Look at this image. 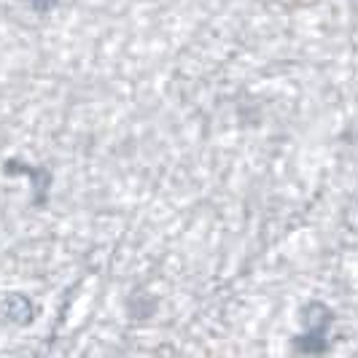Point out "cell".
Returning <instances> with one entry per match:
<instances>
[{"mask_svg": "<svg viewBox=\"0 0 358 358\" xmlns=\"http://www.w3.org/2000/svg\"><path fill=\"white\" fill-rule=\"evenodd\" d=\"M3 318L8 323H17V326H27V323L36 318V307L33 302L24 296V294H8L3 299Z\"/></svg>", "mask_w": 358, "mask_h": 358, "instance_id": "cell-2", "label": "cell"}, {"mask_svg": "<svg viewBox=\"0 0 358 358\" xmlns=\"http://www.w3.org/2000/svg\"><path fill=\"white\" fill-rule=\"evenodd\" d=\"M291 350L299 356H323V353H329V334L302 331L291 340Z\"/></svg>", "mask_w": 358, "mask_h": 358, "instance_id": "cell-3", "label": "cell"}, {"mask_svg": "<svg viewBox=\"0 0 358 358\" xmlns=\"http://www.w3.org/2000/svg\"><path fill=\"white\" fill-rule=\"evenodd\" d=\"M27 3L33 6V11H36V14H49L52 8H57V3H59V0H27Z\"/></svg>", "mask_w": 358, "mask_h": 358, "instance_id": "cell-4", "label": "cell"}, {"mask_svg": "<svg viewBox=\"0 0 358 358\" xmlns=\"http://www.w3.org/2000/svg\"><path fill=\"white\" fill-rule=\"evenodd\" d=\"M334 310L321 302V299H313L299 310V321H302V331H313V334H329L331 323H334Z\"/></svg>", "mask_w": 358, "mask_h": 358, "instance_id": "cell-1", "label": "cell"}]
</instances>
